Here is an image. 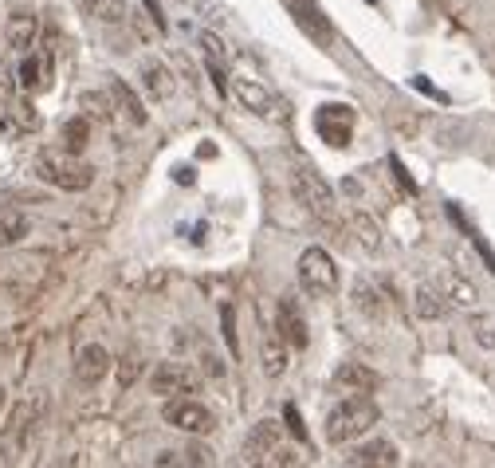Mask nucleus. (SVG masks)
Instances as JSON below:
<instances>
[{
  "instance_id": "nucleus-1",
  "label": "nucleus",
  "mask_w": 495,
  "mask_h": 468,
  "mask_svg": "<svg viewBox=\"0 0 495 468\" xmlns=\"http://www.w3.org/2000/svg\"><path fill=\"white\" fill-rule=\"evenodd\" d=\"M377 418H382V410H377L374 398L350 394V398H342L327 413V441H331V445H350V441L366 437L370 429L377 425Z\"/></svg>"
},
{
  "instance_id": "nucleus-2",
  "label": "nucleus",
  "mask_w": 495,
  "mask_h": 468,
  "mask_svg": "<svg viewBox=\"0 0 495 468\" xmlns=\"http://www.w3.org/2000/svg\"><path fill=\"white\" fill-rule=\"evenodd\" d=\"M36 177L63 193H83L95 181V165L83 162L75 150H40L36 154Z\"/></svg>"
},
{
  "instance_id": "nucleus-3",
  "label": "nucleus",
  "mask_w": 495,
  "mask_h": 468,
  "mask_svg": "<svg viewBox=\"0 0 495 468\" xmlns=\"http://www.w3.org/2000/svg\"><path fill=\"white\" fill-rule=\"evenodd\" d=\"M299 288H303L311 299H334L338 295V268H334V256L327 249H319V244H311V249L299 256Z\"/></svg>"
},
{
  "instance_id": "nucleus-4",
  "label": "nucleus",
  "mask_w": 495,
  "mask_h": 468,
  "mask_svg": "<svg viewBox=\"0 0 495 468\" xmlns=\"http://www.w3.org/2000/svg\"><path fill=\"white\" fill-rule=\"evenodd\" d=\"M291 189H295V201L303 205L307 213H315L322 220H334V193L331 186L319 177L315 165H295L291 170Z\"/></svg>"
},
{
  "instance_id": "nucleus-5",
  "label": "nucleus",
  "mask_w": 495,
  "mask_h": 468,
  "mask_svg": "<svg viewBox=\"0 0 495 468\" xmlns=\"http://www.w3.org/2000/svg\"><path fill=\"white\" fill-rule=\"evenodd\" d=\"M162 418H165V425L181 429V433H193V437H205V433H213L216 429V418L193 398H165Z\"/></svg>"
},
{
  "instance_id": "nucleus-6",
  "label": "nucleus",
  "mask_w": 495,
  "mask_h": 468,
  "mask_svg": "<svg viewBox=\"0 0 495 468\" xmlns=\"http://www.w3.org/2000/svg\"><path fill=\"white\" fill-rule=\"evenodd\" d=\"M315 130L327 146L346 150L350 138H354V111L338 107V102H327V107H319V114H315Z\"/></svg>"
},
{
  "instance_id": "nucleus-7",
  "label": "nucleus",
  "mask_w": 495,
  "mask_h": 468,
  "mask_svg": "<svg viewBox=\"0 0 495 468\" xmlns=\"http://www.w3.org/2000/svg\"><path fill=\"white\" fill-rule=\"evenodd\" d=\"M150 389L162 398H189L201 389V378L189 367H181V362H162V367L150 374Z\"/></svg>"
},
{
  "instance_id": "nucleus-8",
  "label": "nucleus",
  "mask_w": 495,
  "mask_h": 468,
  "mask_svg": "<svg viewBox=\"0 0 495 468\" xmlns=\"http://www.w3.org/2000/svg\"><path fill=\"white\" fill-rule=\"evenodd\" d=\"M276 335L283 343H288L291 350H303L311 343V335H307V319H303V311H299V303L291 295H279V307H276Z\"/></svg>"
},
{
  "instance_id": "nucleus-9",
  "label": "nucleus",
  "mask_w": 495,
  "mask_h": 468,
  "mask_svg": "<svg viewBox=\"0 0 495 468\" xmlns=\"http://www.w3.org/2000/svg\"><path fill=\"white\" fill-rule=\"evenodd\" d=\"M283 8L295 16V24L303 28L311 40H319V44H331L334 40V28H331V20L322 16V8L315 5V0H283Z\"/></svg>"
},
{
  "instance_id": "nucleus-10",
  "label": "nucleus",
  "mask_w": 495,
  "mask_h": 468,
  "mask_svg": "<svg viewBox=\"0 0 495 468\" xmlns=\"http://www.w3.org/2000/svg\"><path fill=\"white\" fill-rule=\"evenodd\" d=\"M107 370H111V350L102 343H83L75 350V378H79V386H99L107 378Z\"/></svg>"
},
{
  "instance_id": "nucleus-11",
  "label": "nucleus",
  "mask_w": 495,
  "mask_h": 468,
  "mask_svg": "<svg viewBox=\"0 0 495 468\" xmlns=\"http://www.w3.org/2000/svg\"><path fill=\"white\" fill-rule=\"evenodd\" d=\"M279 437H283V425L279 421H259L252 433L244 441V464H268L271 452L279 449Z\"/></svg>"
},
{
  "instance_id": "nucleus-12",
  "label": "nucleus",
  "mask_w": 495,
  "mask_h": 468,
  "mask_svg": "<svg viewBox=\"0 0 495 468\" xmlns=\"http://www.w3.org/2000/svg\"><path fill=\"white\" fill-rule=\"evenodd\" d=\"M228 90H232V99H237L248 114H259V119H271V114H276V102H271L268 87L259 80H232Z\"/></svg>"
},
{
  "instance_id": "nucleus-13",
  "label": "nucleus",
  "mask_w": 495,
  "mask_h": 468,
  "mask_svg": "<svg viewBox=\"0 0 495 468\" xmlns=\"http://www.w3.org/2000/svg\"><path fill=\"white\" fill-rule=\"evenodd\" d=\"M397 461H401V452H397L394 441H385V437H374L370 445H358L346 457L350 468H389V464H397Z\"/></svg>"
},
{
  "instance_id": "nucleus-14",
  "label": "nucleus",
  "mask_w": 495,
  "mask_h": 468,
  "mask_svg": "<svg viewBox=\"0 0 495 468\" xmlns=\"http://www.w3.org/2000/svg\"><path fill=\"white\" fill-rule=\"evenodd\" d=\"M331 386L342 389V394H370V389H377V374L370 367H362V362H342L334 370Z\"/></svg>"
},
{
  "instance_id": "nucleus-15",
  "label": "nucleus",
  "mask_w": 495,
  "mask_h": 468,
  "mask_svg": "<svg viewBox=\"0 0 495 468\" xmlns=\"http://www.w3.org/2000/svg\"><path fill=\"white\" fill-rule=\"evenodd\" d=\"M138 75H142V83H146V90L153 99H169L177 90V83H174V75L165 71V63H158V59H142V68H138Z\"/></svg>"
},
{
  "instance_id": "nucleus-16",
  "label": "nucleus",
  "mask_w": 495,
  "mask_h": 468,
  "mask_svg": "<svg viewBox=\"0 0 495 468\" xmlns=\"http://www.w3.org/2000/svg\"><path fill=\"white\" fill-rule=\"evenodd\" d=\"M111 95H114V111H122L134 126H146L150 114H146V107H142V99L134 95V90H130V83L114 80V83H111Z\"/></svg>"
},
{
  "instance_id": "nucleus-17",
  "label": "nucleus",
  "mask_w": 495,
  "mask_h": 468,
  "mask_svg": "<svg viewBox=\"0 0 495 468\" xmlns=\"http://www.w3.org/2000/svg\"><path fill=\"white\" fill-rule=\"evenodd\" d=\"M44 410H47V398H44V394H32L28 401H20V406H16V418H12V433H16V437L32 433V429L40 425Z\"/></svg>"
},
{
  "instance_id": "nucleus-18",
  "label": "nucleus",
  "mask_w": 495,
  "mask_h": 468,
  "mask_svg": "<svg viewBox=\"0 0 495 468\" xmlns=\"http://www.w3.org/2000/svg\"><path fill=\"white\" fill-rule=\"evenodd\" d=\"M24 237H28V217L12 205H0V249H12Z\"/></svg>"
},
{
  "instance_id": "nucleus-19",
  "label": "nucleus",
  "mask_w": 495,
  "mask_h": 468,
  "mask_svg": "<svg viewBox=\"0 0 495 468\" xmlns=\"http://www.w3.org/2000/svg\"><path fill=\"white\" fill-rule=\"evenodd\" d=\"M354 307H358L366 319H377V323H382V319H385V292H382V288H370V280H358V288H354Z\"/></svg>"
},
{
  "instance_id": "nucleus-20",
  "label": "nucleus",
  "mask_w": 495,
  "mask_h": 468,
  "mask_svg": "<svg viewBox=\"0 0 495 468\" xmlns=\"http://www.w3.org/2000/svg\"><path fill=\"white\" fill-rule=\"evenodd\" d=\"M36 40V16L32 12H12L8 16V44L12 48H32Z\"/></svg>"
},
{
  "instance_id": "nucleus-21",
  "label": "nucleus",
  "mask_w": 495,
  "mask_h": 468,
  "mask_svg": "<svg viewBox=\"0 0 495 468\" xmlns=\"http://www.w3.org/2000/svg\"><path fill=\"white\" fill-rule=\"evenodd\" d=\"M264 374L268 378H283V374H288V343H283L279 335H271L264 343Z\"/></svg>"
},
{
  "instance_id": "nucleus-22",
  "label": "nucleus",
  "mask_w": 495,
  "mask_h": 468,
  "mask_svg": "<svg viewBox=\"0 0 495 468\" xmlns=\"http://www.w3.org/2000/svg\"><path fill=\"white\" fill-rule=\"evenodd\" d=\"M416 315H421V319H440V315H445V295H440L437 288H428V283H421V288H416Z\"/></svg>"
},
{
  "instance_id": "nucleus-23",
  "label": "nucleus",
  "mask_w": 495,
  "mask_h": 468,
  "mask_svg": "<svg viewBox=\"0 0 495 468\" xmlns=\"http://www.w3.org/2000/svg\"><path fill=\"white\" fill-rule=\"evenodd\" d=\"M87 142H90V122H87V119H71L68 126H63V150H75V154H79Z\"/></svg>"
},
{
  "instance_id": "nucleus-24",
  "label": "nucleus",
  "mask_w": 495,
  "mask_h": 468,
  "mask_svg": "<svg viewBox=\"0 0 495 468\" xmlns=\"http://www.w3.org/2000/svg\"><path fill=\"white\" fill-rule=\"evenodd\" d=\"M90 16H99L102 24H122L126 20V5L122 0H87Z\"/></svg>"
},
{
  "instance_id": "nucleus-25",
  "label": "nucleus",
  "mask_w": 495,
  "mask_h": 468,
  "mask_svg": "<svg viewBox=\"0 0 495 468\" xmlns=\"http://www.w3.org/2000/svg\"><path fill=\"white\" fill-rule=\"evenodd\" d=\"M208 461H213V452L201 449V445H193L185 452H162L158 457V464H208Z\"/></svg>"
},
{
  "instance_id": "nucleus-26",
  "label": "nucleus",
  "mask_w": 495,
  "mask_h": 468,
  "mask_svg": "<svg viewBox=\"0 0 495 468\" xmlns=\"http://www.w3.org/2000/svg\"><path fill=\"white\" fill-rule=\"evenodd\" d=\"M20 83L28 87V90H40L44 87V63L36 59V56H28L20 63Z\"/></svg>"
},
{
  "instance_id": "nucleus-27",
  "label": "nucleus",
  "mask_w": 495,
  "mask_h": 468,
  "mask_svg": "<svg viewBox=\"0 0 495 468\" xmlns=\"http://www.w3.org/2000/svg\"><path fill=\"white\" fill-rule=\"evenodd\" d=\"M220 323H225V343L232 355H240V339H237V311H232V303L220 307Z\"/></svg>"
},
{
  "instance_id": "nucleus-28",
  "label": "nucleus",
  "mask_w": 495,
  "mask_h": 468,
  "mask_svg": "<svg viewBox=\"0 0 495 468\" xmlns=\"http://www.w3.org/2000/svg\"><path fill=\"white\" fill-rule=\"evenodd\" d=\"M142 374V362L138 358H122V367H119V386H134V378Z\"/></svg>"
},
{
  "instance_id": "nucleus-29",
  "label": "nucleus",
  "mask_w": 495,
  "mask_h": 468,
  "mask_svg": "<svg viewBox=\"0 0 495 468\" xmlns=\"http://www.w3.org/2000/svg\"><path fill=\"white\" fill-rule=\"evenodd\" d=\"M283 421H288V429H291V437H295V441H307L303 418H299V410H295V406H288V410H283Z\"/></svg>"
},
{
  "instance_id": "nucleus-30",
  "label": "nucleus",
  "mask_w": 495,
  "mask_h": 468,
  "mask_svg": "<svg viewBox=\"0 0 495 468\" xmlns=\"http://www.w3.org/2000/svg\"><path fill=\"white\" fill-rule=\"evenodd\" d=\"M83 107H95V114L99 119H111V102H107V95H83Z\"/></svg>"
},
{
  "instance_id": "nucleus-31",
  "label": "nucleus",
  "mask_w": 495,
  "mask_h": 468,
  "mask_svg": "<svg viewBox=\"0 0 495 468\" xmlns=\"http://www.w3.org/2000/svg\"><path fill=\"white\" fill-rule=\"evenodd\" d=\"M268 464H299V452H295V449H283V445H279L276 452H271V461H268Z\"/></svg>"
},
{
  "instance_id": "nucleus-32",
  "label": "nucleus",
  "mask_w": 495,
  "mask_h": 468,
  "mask_svg": "<svg viewBox=\"0 0 495 468\" xmlns=\"http://www.w3.org/2000/svg\"><path fill=\"white\" fill-rule=\"evenodd\" d=\"M201 362H205V370H208V374H213V378H225V362H220V358H213V355H205Z\"/></svg>"
},
{
  "instance_id": "nucleus-33",
  "label": "nucleus",
  "mask_w": 495,
  "mask_h": 468,
  "mask_svg": "<svg viewBox=\"0 0 495 468\" xmlns=\"http://www.w3.org/2000/svg\"><path fill=\"white\" fill-rule=\"evenodd\" d=\"M5 401H8V394H5V386H0V413H5Z\"/></svg>"
},
{
  "instance_id": "nucleus-34",
  "label": "nucleus",
  "mask_w": 495,
  "mask_h": 468,
  "mask_svg": "<svg viewBox=\"0 0 495 468\" xmlns=\"http://www.w3.org/2000/svg\"><path fill=\"white\" fill-rule=\"evenodd\" d=\"M0 90H8V80H5V71H0Z\"/></svg>"
}]
</instances>
